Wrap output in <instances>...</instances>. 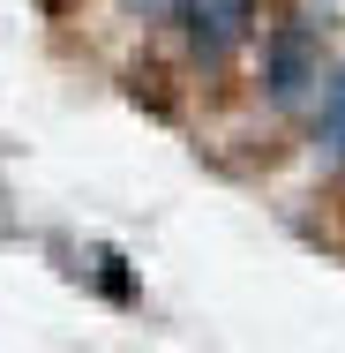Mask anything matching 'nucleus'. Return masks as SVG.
<instances>
[{"instance_id":"obj_1","label":"nucleus","mask_w":345,"mask_h":353,"mask_svg":"<svg viewBox=\"0 0 345 353\" xmlns=\"http://www.w3.org/2000/svg\"><path fill=\"white\" fill-rule=\"evenodd\" d=\"M173 15H180V46H188L203 68L233 61V53L255 38V0H180Z\"/></svg>"},{"instance_id":"obj_2","label":"nucleus","mask_w":345,"mask_h":353,"mask_svg":"<svg viewBox=\"0 0 345 353\" xmlns=\"http://www.w3.org/2000/svg\"><path fill=\"white\" fill-rule=\"evenodd\" d=\"M263 83H271V105H308V90L323 83V46L300 23H285L263 53Z\"/></svg>"},{"instance_id":"obj_3","label":"nucleus","mask_w":345,"mask_h":353,"mask_svg":"<svg viewBox=\"0 0 345 353\" xmlns=\"http://www.w3.org/2000/svg\"><path fill=\"white\" fill-rule=\"evenodd\" d=\"M315 150H323L331 165H345V68L323 83V105H315Z\"/></svg>"},{"instance_id":"obj_4","label":"nucleus","mask_w":345,"mask_h":353,"mask_svg":"<svg viewBox=\"0 0 345 353\" xmlns=\"http://www.w3.org/2000/svg\"><path fill=\"white\" fill-rule=\"evenodd\" d=\"M121 8H136V15H173L180 0H121Z\"/></svg>"}]
</instances>
